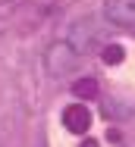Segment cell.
Instances as JSON below:
<instances>
[{"mask_svg":"<svg viewBox=\"0 0 135 147\" xmlns=\"http://www.w3.org/2000/svg\"><path fill=\"white\" fill-rule=\"evenodd\" d=\"M82 147H97V141H91V138H85V144Z\"/></svg>","mask_w":135,"mask_h":147,"instance_id":"6","label":"cell"},{"mask_svg":"<svg viewBox=\"0 0 135 147\" xmlns=\"http://www.w3.org/2000/svg\"><path fill=\"white\" fill-rule=\"evenodd\" d=\"M104 16L113 25L135 28V0H107L104 3Z\"/></svg>","mask_w":135,"mask_h":147,"instance_id":"1","label":"cell"},{"mask_svg":"<svg viewBox=\"0 0 135 147\" xmlns=\"http://www.w3.org/2000/svg\"><path fill=\"white\" fill-rule=\"evenodd\" d=\"M76 59V50H72V44H57L50 47V53H47V66H50V72L60 75V72H66L69 69V63Z\"/></svg>","mask_w":135,"mask_h":147,"instance_id":"3","label":"cell"},{"mask_svg":"<svg viewBox=\"0 0 135 147\" xmlns=\"http://www.w3.org/2000/svg\"><path fill=\"white\" fill-rule=\"evenodd\" d=\"M123 57H126V53H123V47H119V44H107V47H104V53H101V59H104L107 66L123 63Z\"/></svg>","mask_w":135,"mask_h":147,"instance_id":"5","label":"cell"},{"mask_svg":"<svg viewBox=\"0 0 135 147\" xmlns=\"http://www.w3.org/2000/svg\"><path fill=\"white\" fill-rule=\"evenodd\" d=\"M72 94L82 97V100H94V97H97V82H94V78H79V82L72 85Z\"/></svg>","mask_w":135,"mask_h":147,"instance_id":"4","label":"cell"},{"mask_svg":"<svg viewBox=\"0 0 135 147\" xmlns=\"http://www.w3.org/2000/svg\"><path fill=\"white\" fill-rule=\"evenodd\" d=\"M63 125L69 131H76V135H85L91 128V113L85 110V103H69L63 110Z\"/></svg>","mask_w":135,"mask_h":147,"instance_id":"2","label":"cell"}]
</instances>
